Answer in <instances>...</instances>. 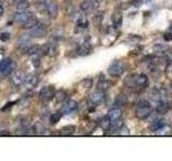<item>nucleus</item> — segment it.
Listing matches in <instances>:
<instances>
[{"label": "nucleus", "mask_w": 172, "mask_h": 161, "mask_svg": "<svg viewBox=\"0 0 172 161\" xmlns=\"http://www.w3.org/2000/svg\"><path fill=\"white\" fill-rule=\"evenodd\" d=\"M33 66H35L36 68H39L40 67V58H36V59H33Z\"/></svg>", "instance_id": "72a5a7b5"}, {"label": "nucleus", "mask_w": 172, "mask_h": 161, "mask_svg": "<svg viewBox=\"0 0 172 161\" xmlns=\"http://www.w3.org/2000/svg\"><path fill=\"white\" fill-rule=\"evenodd\" d=\"M54 98H55L57 102H64L67 99V92L65 90H58V91L55 92V97Z\"/></svg>", "instance_id": "b1692460"}, {"label": "nucleus", "mask_w": 172, "mask_h": 161, "mask_svg": "<svg viewBox=\"0 0 172 161\" xmlns=\"http://www.w3.org/2000/svg\"><path fill=\"white\" fill-rule=\"evenodd\" d=\"M3 12H5V9H3V7L1 5H0V16L3 15Z\"/></svg>", "instance_id": "f704fd0d"}, {"label": "nucleus", "mask_w": 172, "mask_h": 161, "mask_svg": "<svg viewBox=\"0 0 172 161\" xmlns=\"http://www.w3.org/2000/svg\"><path fill=\"white\" fill-rule=\"evenodd\" d=\"M136 84L140 87H146L149 85V77H147L146 74H139V75L136 77Z\"/></svg>", "instance_id": "4468645a"}, {"label": "nucleus", "mask_w": 172, "mask_h": 161, "mask_svg": "<svg viewBox=\"0 0 172 161\" xmlns=\"http://www.w3.org/2000/svg\"><path fill=\"white\" fill-rule=\"evenodd\" d=\"M14 62L11 58H5L0 61V74L3 76H8L13 72Z\"/></svg>", "instance_id": "f03ea898"}, {"label": "nucleus", "mask_w": 172, "mask_h": 161, "mask_svg": "<svg viewBox=\"0 0 172 161\" xmlns=\"http://www.w3.org/2000/svg\"><path fill=\"white\" fill-rule=\"evenodd\" d=\"M45 32H46V27L43 24L38 23L35 27L29 29L28 33H29V36L31 38H42L45 35Z\"/></svg>", "instance_id": "39448f33"}, {"label": "nucleus", "mask_w": 172, "mask_h": 161, "mask_svg": "<svg viewBox=\"0 0 172 161\" xmlns=\"http://www.w3.org/2000/svg\"><path fill=\"white\" fill-rule=\"evenodd\" d=\"M126 101H127V99H126V97L124 96H117L116 100H115V105H124V104L126 103Z\"/></svg>", "instance_id": "c85d7f7f"}, {"label": "nucleus", "mask_w": 172, "mask_h": 161, "mask_svg": "<svg viewBox=\"0 0 172 161\" xmlns=\"http://www.w3.org/2000/svg\"><path fill=\"white\" fill-rule=\"evenodd\" d=\"M46 12L51 19H55L58 15V5L56 1H50L46 5Z\"/></svg>", "instance_id": "9b49d317"}, {"label": "nucleus", "mask_w": 172, "mask_h": 161, "mask_svg": "<svg viewBox=\"0 0 172 161\" xmlns=\"http://www.w3.org/2000/svg\"><path fill=\"white\" fill-rule=\"evenodd\" d=\"M30 7V1L29 0H19L16 3V10L17 11H26Z\"/></svg>", "instance_id": "f3484780"}, {"label": "nucleus", "mask_w": 172, "mask_h": 161, "mask_svg": "<svg viewBox=\"0 0 172 161\" xmlns=\"http://www.w3.org/2000/svg\"><path fill=\"white\" fill-rule=\"evenodd\" d=\"M82 85L84 86L85 89H88V88H91V85H93V80H84Z\"/></svg>", "instance_id": "c756f323"}, {"label": "nucleus", "mask_w": 172, "mask_h": 161, "mask_svg": "<svg viewBox=\"0 0 172 161\" xmlns=\"http://www.w3.org/2000/svg\"><path fill=\"white\" fill-rule=\"evenodd\" d=\"M102 19H103L102 14H98V15L95 16V23L97 24V25H101V23H102Z\"/></svg>", "instance_id": "2f4dec72"}, {"label": "nucleus", "mask_w": 172, "mask_h": 161, "mask_svg": "<svg viewBox=\"0 0 172 161\" xmlns=\"http://www.w3.org/2000/svg\"><path fill=\"white\" fill-rule=\"evenodd\" d=\"M111 122H112V120L110 119V118L108 117V115H107V116H105V117H102L101 119H100L99 125H100V127L103 129V130H109L110 126H111Z\"/></svg>", "instance_id": "4be33fe9"}, {"label": "nucleus", "mask_w": 172, "mask_h": 161, "mask_svg": "<svg viewBox=\"0 0 172 161\" xmlns=\"http://www.w3.org/2000/svg\"><path fill=\"white\" fill-rule=\"evenodd\" d=\"M163 39H165L166 41H171L172 40V32H170V31L166 32L165 35H163Z\"/></svg>", "instance_id": "473e14b6"}, {"label": "nucleus", "mask_w": 172, "mask_h": 161, "mask_svg": "<svg viewBox=\"0 0 172 161\" xmlns=\"http://www.w3.org/2000/svg\"><path fill=\"white\" fill-rule=\"evenodd\" d=\"M110 87H111V84H110V82L107 80H100L97 84L98 90H102V91H105V90L110 89Z\"/></svg>", "instance_id": "412c9836"}, {"label": "nucleus", "mask_w": 172, "mask_h": 161, "mask_svg": "<svg viewBox=\"0 0 172 161\" xmlns=\"http://www.w3.org/2000/svg\"><path fill=\"white\" fill-rule=\"evenodd\" d=\"M64 114L61 112H57V113H54V114H52L51 117H50V122H51L52 125H56L57 122L60 120L61 116H63Z\"/></svg>", "instance_id": "393cba45"}, {"label": "nucleus", "mask_w": 172, "mask_h": 161, "mask_svg": "<svg viewBox=\"0 0 172 161\" xmlns=\"http://www.w3.org/2000/svg\"><path fill=\"white\" fill-rule=\"evenodd\" d=\"M152 113V106L147 100H141L138 103L136 110V116L139 119H146Z\"/></svg>", "instance_id": "f257e3e1"}, {"label": "nucleus", "mask_w": 172, "mask_h": 161, "mask_svg": "<svg viewBox=\"0 0 172 161\" xmlns=\"http://www.w3.org/2000/svg\"><path fill=\"white\" fill-rule=\"evenodd\" d=\"M81 8V11L84 12V13H91V11L94 10L93 5H91V0H86V1H83L80 5Z\"/></svg>", "instance_id": "a211bd4d"}, {"label": "nucleus", "mask_w": 172, "mask_h": 161, "mask_svg": "<svg viewBox=\"0 0 172 161\" xmlns=\"http://www.w3.org/2000/svg\"><path fill=\"white\" fill-rule=\"evenodd\" d=\"M168 111V104L165 101H160L156 106V112L158 114H166Z\"/></svg>", "instance_id": "5701e85b"}, {"label": "nucleus", "mask_w": 172, "mask_h": 161, "mask_svg": "<svg viewBox=\"0 0 172 161\" xmlns=\"http://www.w3.org/2000/svg\"><path fill=\"white\" fill-rule=\"evenodd\" d=\"M38 84H39V77L35 74H29V75H26L23 85L28 89H31V88L36 87Z\"/></svg>", "instance_id": "0eeeda50"}, {"label": "nucleus", "mask_w": 172, "mask_h": 161, "mask_svg": "<svg viewBox=\"0 0 172 161\" xmlns=\"http://www.w3.org/2000/svg\"><path fill=\"white\" fill-rule=\"evenodd\" d=\"M47 47H49V54L51 56H54L57 54V45H56L55 42H50L49 44H47Z\"/></svg>", "instance_id": "cd10ccee"}, {"label": "nucleus", "mask_w": 172, "mask_h": 161, "mask_svg": "<svg viewBox=\"0 0 172 161\" xmlns=\"http://www.w3.org/2000/svg\"><path fill=\"white\" fill-rule=\"evenodd\" d=\"M108 73L113 77L121 76L124 73V64L121 61H114L108 69Z\"/></svg>", "instance_id": "20e7f679"}, {"label": "nucleus", "mask_w": 172, "mask_h": 161, "mask_svg": "<svg viewBox=\"0 0 172 161\" xmlns=\"http://www.w3.org/2000/svg\"><path fill=\"white\" fill-rule=\"evenodd\" d=\"M25 73L22 71H15L13 73V75H12L11 77V82L12 84H13L14 86H16V87H19V86H22L24 84V80H25Z\"/></svg>", "instance_id": "6e6552de"}, {"label": "nucleus", "mask_w": 172, "mask_h": 161, "mask_svg": "<svg viewBox=\"0 0 172 161\" xmlns=\"http://www.w3.org/2000/svg\"><path fill=\"white\" fill-rule=\"evenodd\" d=\"M75 131V126L73 125H68V126H65L60 129V133L63 135H71L73 134Z\"/></svg>", "instance_id": "6ab92c4d"}, {"label": "nucleus", "mask_w": 172, "mask_h": 161, "mask_svg": "<svg viewBox=\"0 0 172 161\" xmlns=\"http://www.w3.org/2000/svg\"><path fill=\"white\" fill-rule=\"evenodd\" d=\"M112 23L115 29H119L123 23V15H122L121 11H115L112 15Z\"/></svg>", "instance_id": "ddd939ff"}, {"label": "nucleus", "mask_w": 172, "mask_h": 161, "mask_svg": "<svg viewBox=\"0 0 172 161\" xmlns=\"http://www.w3.org/2000/svg\"><path fill=\"white\" fill-rule=\"evenodd\" d=\"M122 114H123V112H122L121 108H119V106H114V108H110V110L108 111L107 115L111 120H117L122 117Z\"/></svg>", "instance_id": "f8f14e48"}, {"label": "nucleus", "mask_w": 172, "mask_h": 161, "mask_svg": "<svg viewBox=\"0 0 172 161\" xmlns=\"http://www.w3.org/2000/svg\"><path fill=\"white\" fill-rule=\"evenodd\" d=\"M38 23H39L38 19H36L35 16H31L30 19H28L25 23H23V28H24V29L29 30V29H31L33 27H35Z\"/></svg>", "instance_id": "dca6fc26"}, {"label": "nucleus", "mask_w": 172, "mask_h": 161, "mask_svg": "<svg viewBox=\"0 0 172 161\" xmlns=\"http://www.w3.org/2000/svg\"><path fill=\"white\" fill-rule=\"evenodd\" d=\"M31 16H33V13L30 11H17V13H15L14 15V22L23 24L28 19H30Z\"/></svg>", "instance_id": "1a4fd4ad"}, {"label": "nucleus", "mask_w": 172, "mask_h": 161, "mask_svg": "<svg viewBox=\"0 0 172 161\" xmlns=\"http://www.w3.org/2000/svg\"><path fill=\"white\" fill-rule=\"evenodd\" d=\"M122 127H124V122L123 120H112L111 122V126H110L109 130H111V131H119V129L122 128Z\"/></svg>", "instance_id": "aec40b11"}, {"label": "nucleus", "mask_w": 172, "mask_h": 161, "mask_svg": "<svg viewBox=\"0 0 172 161\" xmlns=\"http://www.w3.org/2000/svg\"><path fill=\"white\" fill-rule=\"evenodd\" d=\"M33 131H35L36 134H42V133H44L45 128L41 122H36L35 126H33Z\"/></svg>", "instance_id": "bb28decb"}, {"label": "nucleus", "mask_w": 172, "mask_h": 161, "mask_svg": "<svg viewBox=\"0 0 172 161\" xmlns=\"http://www.w3.org/2000/svg\"><path fill=\"white\" fill-rule=\"evenodd\" d=\"M105 100V91L102 90H96L93 94L89 96V101L94 104V105H98V104H101Z\"/></svg>", "instance_id": "423d86ee"}, {"label": "nucleus", "mask_w": 172, "mask_h": 161, "mask_svg": "<svg viewBox=\"0 0 172 161\" xmlns=\"http://www.w3.org/2000/svg\"><path fill=\"white\" fill-rule=\"evenodd\" d=\"M55 92V88L53 86H46V87H43L40 90L39 97L42 102H49L52 99H54Z\"/></svg>", "instance_id": "7ed1b4c3"}, {"label": "nucleus", "mask_w": 172, "mask_h": 161, "mask_svg": "<svg viewBox=\"0 0 172 161\" xmlns=\"http://www.w3.org/2000/svg\"><path fill=\"white\" fill-rule=\"evenodd\" d=\"M165 125H166L165 119H157L151 125V129H153V130H159V129L163 128Z\"/></svg>", "instance_id": "a878e982"}, {"label": "nucleus", "mask_w": 172, "mask_h": 161, "mask_svg": "<svg viewBox=\"0 0 172 161\" xmlns=\"http://www.w3.org/2000/svg\"><path fill=\"white\" fill-rule=\"evenodd\" d=\"M77 108V102L74 100H68L65 104H64L63 108H61V113L63 114H70V113L74 112Z\"/></svg>", "instance_id": "9d476101"}, {"label": "nucleus", "mask_w": 172, "mask_h": 161, "mask_svg": "<svg viewBox=\"0 0 172 161\" xmlns=\"http://www.w3.org/2000/svg\"><path fill=\"white\" fill-rule=\"evenodd\" d=\"M40 46L38 44H33V45H29L27 47H25V54L28 56H33V55H37L39 53Z\"/></svg>", "instance_id": "2eb2a0df"}, {"label": "nucleus", "mask_w": 172, "mask_h": 161, "mask_svg": "<svg viewBox=\"0 0 172 161\" xmlns=\"http://www.w3.org/2000/svg\"><path fill=\"white\" fill-rule=\"evenodd\" d=\"M10 37H11V35H10L9 32H2V33L0 35V40L3 41V42H5L10 39Z\"/></svg>", "instance_id": "7c9ffc66"}]
</instances>
